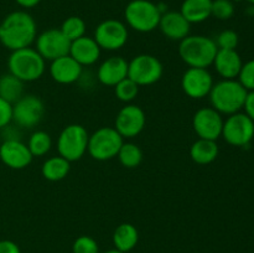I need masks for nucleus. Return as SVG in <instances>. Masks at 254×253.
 Wrapping results in <instances>:
<instances>
[{
  "mask_svg": "<svg viewBox=\"0 0 254 253\" xmlns=\"http://www.w3.org/2000/svg\"><path fill=\"white\" fill-rule=\"evenodd\" d=\"M0 27V42L10 51L30 47L37 37L36 21L29 12L22 10L7 14Z\"/></svg>",
  "mask_w": 254,
  "mask_h": 253,
  "instance_id": "obj_1",
  "label": "nucleus"
},
{
  "mask_svg": "<svg viewBox=\"0 0 254 253\" xmlns=\"http://www.w3.org/2000/svg\"><path fill=\"white\" fill-rule=\"evenodd\" d=\"M247 93L248 91L238 79H221L213 83L208 98L211 107L218 113L231 116L243 109Z\"/></svg>",
  "mask_w": 254,
  "mask_h": 253,
  "instance_id": "obj_2",
  "label": "nucleus"
},
{
  "mask_svg": "<svg viewBox=\"0 0 254 253\" xmlns=\"http://www.w3.org/2000/svg\"><path fill=\"white\" fill-rule=\"evenodd\" d=\"M217 51L215 40L203 35H189L179 44V55L189 67L208 68Z\"/></svg>",
  "mask_w": 254,
  "mask_h": 253,
  "instance_id": "obj_3",
  "label": "nucleus"
},
{
  "mask_svg": "<svg viewBox=\"0 0 254 253\" xmlns=\"http://www.w3.org/2000/svg\"><path fill=\"white\" fill-rule=\"evenodd\" d=\"M9 73L25 82H34L41 78L46 69V61L36 49L25 47V49L11 51L7 59Z\"/></svg>",
  "mask_w": 254,
  "mask_h": 253,
  "instance_id": "obj_4",
  "label": "nucleus"
},
{
  "mask_svg": "<svg viewBox=\"0 0 254 253\" xmlns=\"http://www.w3.org/2000/svg\"><path fill=\"white\" fill-rule=\"evenodd\" d=\"M163 11L150 0H131L124 10L127 25L138 32H151L158 29Z\"/></svg>",
  "mask_w": 254,
  "mask_h": 253,
  "instance_id": "obj_5",
  "label": "nucleus"
},
{
  "mask_svg": "<svg viewBox=\"0 0 254 253\" xmlns=\"http://www.w3.org/2000/svg\"><path fill=\"white\" fill-rule=\"evenodd\" d=\"M124 139L114 126H102L89 135L87 153L94 160L107 161L118 155Z\"/></svg>",
  "mask_w": 254,
  "mask_h": 253,
  "instance_id": "obj_6",
  "label": "nucleus"
},
{
  "mask_svg": "<svg viewBox=\"0 0 254 253\" xmlns=\"http://www.w3.org/2000/svg\"><path fill=\"white\" fill-rule=\"evenodd\" d=\"M88 139V131L81 124H69L64 126L57 139L59 155L69 163L79 160L87 153Z\"/></svg>",
  "mask_w": 254,
  "mask_h": 253,
  "instance_id": "obj_7",
  "label": "nucleus"
},
{
  "mask_svg": "<svg viewBox=\"0 0 254 253\" xmlns=\"http://www.w3.org/2000/svg\"><path fill=\"white\" fill-rule=\"evenodd\" d=\"M164 67L158 57L141 54L128 61V77L139 87L151 86L163 77Z\"/></svg>",
  "mask_w": 254,
  "mask_h": 253,
  "instance_id": "obj_8",
  "label": "nucleus"
},
{
  "mask_svg": "<svg viewBox=\"0 0 254 253\" xmlns=\"http://www.w3.org/2000/svg\"><path fill=\"white\" fill-rule=\"evenodd\" d=\"M223 139L232 146H246L254 138V122L246 113L231 114L223 122Z\"/></svg>",
  "mask_w": 254,
  "mask_h": 253,
  "instance_id": "obj_9",
  "label": "nucleus"
},
{
  "mask_svg": "<svg viewBox=\"0 0 254 253\" xmlns=\"http://www.w3.org/2000/svg\"><path fill=\"white\" fill-rule=\"evenodd\" d=\"M129 37L128 29L124 22L116 19H107L99 22L94 30L93 39L106 51H117L124 47Z\"/></svg>",
  "mask_w": 254,
  "mask_h": 253,
  "instance_id": "obj_10",
  "label": "nucleus"
},
{
  "mask_svg": "<svg viewBox=\"0 0 254 253\" xmlns=\"http://www.w3.org/2000/svg\"><path fill=\"white\" fill-rule=\"evenodd\" d=\"M45 104L35 94H24L12 104V121L21 128H34L42 121Z\"/></svg>",
  "mask_w": 254,
  "mask_h": 253,
  "instance_id": "obj_11",
  "label": "nucleus"
},
{
  "mask_svg": "<svg viewBox=\"0 0 254 253\" xmlns=\"http://www.w3.org/2000/svg\"><path fill=\"white\" fill-rule=\"evenodd\" d=\"M71 41L64 35L60 29H49L37 35L35 40V49L42 56L45 61L64 57L69 54Z\"/></svg>",
  "mask_w": 254,
  "mask_h": 253,
  "instance_id": "obj_12",
  "label": "nucleus"
},
{
  "mask_svg": "<svg viewBox=\"0 0 254 253\" xmlns=\"http://www.w3.org/2000/svg\"><path fill=\"white\" fill-rule=\"evenodd\" d=\"M213 77L207 68L189 67L181 78V88L184 93L192 99H202L208 97L213 86Z\"/></svg>",
  "mask_w": 254,
  "mask_h": 253,
  "instance_id": "obj_13",
  "label": "nucleus"
},
{
  "mask_svg": "<svg viewBox=\"0 0 254 253\" xmlns=\"http://www.w3.org/2000/svg\"><path fill=\"white\" fill-rule=\"evenodd\" d=\"M145 123L146 117L143 109L136 104H127L117 114L114 128L123 139H131L143 131Z\"/></svg>",
  "mask_w": 254,
  "mask_h": 253,
  "instance_id": "obj_14",
  "label": "nucleus"
},
{
  "mask_svg": "<svg viewBox=\"0 0 254 253\" xmlns=\"http://www.w3.org/2000/svg\"><path fill=\"white\" fill-rule=\"evenodd\" d=\"M225 119L212 107H205L193 114L192 126L198 138L216 140L222 135V128Z\"/></svg>",
  "mask_w": 254,
  "mask_h": 253,
  "instance_id": "obj_15",
  "label": "nucleus"
},
{
  "mask_svg": "<svg viewBox=\"0 0 254 253\" xmlns=\"http://www.w3.org/2000/svg\"><path fill=\"white\" fill-rule=\"evenodd\" d=\"M32 154L25 143L16 138L5 139L0 144V160L5 166L14 170H22L31 164Z\"/></svg>",
  "mask_w": 254,
  "mask_h": 253,
  "instance_id": "obj_16",
  "label": "nucleus"
},
{
  "mask_svg": "<svg viewBox=\"0 0 254 253\" xmlns=\"http://www.w3.org/2000/svg\"><path fill=\"white\" fill-rule=\"evenodd\" d=\"M128 77V61L122 56H112L104 60L97 69V78L102 84L114 87Z\"/></svg>",
  "mask_w": 254,
  "mask_h": 253,
  "instance_id": "obj_17",
  "label": "nucleus"
},
{
  "mask_svg": "<svg viewBox=\"0 0 254 253\" xmlns=\"http://www.w3.org/2000/svg\"><path fill=\"white\" fill-rule=\"evenodd\" d=\"M83 67L69 55L54 60L50 64V76L60 84H72L82 76Z\"/></svg>",
  "mask_w": 254,
  "mask_h": 253,
  "instance_id": "obj_18",
  "label": "nucleus"
},
{
  "mask_svg": "<svg viewBox=\"0 0 254 253\" xmlns=\"http://www.w3.org/2000/svg\"><path fill=\"white\" fill-rule=\"evenodd\" d=\"M161 34L173 41H181L190 35L191 24L180 11H165L159 21Z\"/></svg>",
  "mask_w": 254,
  "mask_h": 253,
  "instance_id": "obj_19",
  "label": "nucleus"
},
{
  "mask_svg": "<svg viewBox=\"0 0 254 253\" xmlns=\"http://www.w3.org/2000/svg\"><path fill=\"white\" fill-rule=\"evenodd\" d=\"M101 52L102 50L96 40L84 35L71 42L68 55L83 67L96 63L101 57Z\"/></svg>",
  "mask_w": 254,
  "mask_h": 253,
  "instance_id": "obj_20",
  "label": "nucleus"
},
{
  "mask_svg": "<svg viewBox=\"0 0 254 253\" xmlns=\"http://www.w3.org/2000/svg\"><path fill=\"white\" fill-rule=\"evenodd\" d=\"M212 66L222 79H236L242 68L243 61L236 50L218 49Z\"/></svg>",
  "mask_w": 254,
  "mask_h": 253,
  "instance_id": "obj_21",
  "label": "nucleus"
},
{
  "mask_svg": "<svg viewBox=\"0 0 254 253\" xmlns=\"http://www.w3.org/2000/svg\"><path fill=\"white\" fill-rule=\"evenodd\" d=\"M212 0H184L180 12L190 24H200L211 16Z\"/></svg>",
  "mask_w": 254,
  "mask_h": 253,
  "instance_id": "obj_22",
  "label": "nucleus"
},
{
  "mask_svg": "<svg viewBox=\"0 0 254 253\" xmlns=\"http://www.w3.org/2000/svg\"><path fill=\"white\" fill-rule=\"evenodd\" d=\"M220 149L216 140L198 138L190 148V158L198 165H207L217 159Z\"/></svg>",
  "mask_w": 254,
  "mask_h": 253,
  "instance_id": "obj_23",
  "label": "nucleus"
},
{
  "mask_svg": "<svg viewBox=\"0 0 254 253\" xmlns=\"http://www.w3.org/2000/svg\"><path fill=\"white\" fill-rule=\"evenodd\" d=\"M139 241V232L134 225L129 222L117 226L113 232V245L116 250L128 253L136 247Z\"/></svg>",
  "mask_w": 254,
  "mask_h": 253,
  "instance_id": "obj_24",
  "label": "nucleus"
},
{
  "mask_svg": "<svg viewBox=\"0 0 254 253\" xmlns=\"http://www.w3.org/2000/svg\"><path fill=\"white\" fill-rule=\"evenodd\" d=\"M71 170V163L62 156H51L42 164L41 174L46 180L56 183L67 178Z\"/></svg>",
  "mask_w": 254,
  "mask_h": 253,
  "instance_id": "obj_25",
  "label": "nucleus"
},
{
  "mask_svg": "<svg viewBox=\"0 0 254 253\" xmlns=\"http://www.w3.org/2000/svg\"><path fill=\"white\" fill-rule=\"evenodd\" d=\"M24 96V82L14 74L6 73L0 76V97L14 104Z\"/></svg>",
  "mask_w": 254,
  "mask_h": 253,
  "instance_id": "obj_26",
  "label": "nucleus"
},
{
  "mask_svg": "<svg viewBox=\"0 0 254 253\" xmlns=\"http://www.w3.org/2000/svg\"><path fill=\"white\" fill-rule=\"evenodd\" d=\"M117 158L124 168L134 169L140 165L143 161V150L131 141H127V143L124 141L123 145L119 149Z\"/></svg>",
  "mask_w": 254,
  "mask_h": 253,
  "instance_id": "obj_27",
  "label": "nucleus"
},
{
  "mask_svg": "<svg viewBox=\"0 0 254 253\" xmlns=\"http://www.w3.org/2000/svg\"><path fill=\"white\" fill-rule=\"evenodd\" d=\"M26 145L34 158L35 156H44L51 150L52 139L46 131L36 130L30 135Z\"/></svg>",
  "mask_w": 254,
  "mask_h": 253,
  "instance_id": "obj_28",
  "label": "nucleus"
},
{
  "mask_svg": "<svg viewBox=\"0 0 254 253\" xmlns=\"http://www.w3.org/2000/svg\"><path fill=\"white\" fill-rule=\"evenodd\" d=\"M60 30L72 42L86 35V22L79 16H69L62 22Z\"/></svg>",
  "mask_w": 254,
  "mask_h": 253,
  "instance_id": "obj_29",
  "label": "nucleus"
},
{
  "mask_svg": "<svg viewBox=\"0 0 254 253\" xmlns=\"http://www.w3.org/2000/svg\"><path fill=\"white\" fill-rule=\"evenodd\" d=\"M114 93H116V97L119 101L128 104L133 102L138 96L139 86L133 79L127 77V78H124L123 81H121L118 84L114 86Z\"/></svg>",
  "mask_w": 254,
  "mask_h": 253,
  "instance_id": "obj_30",
  "label": "nucleus"
},
{
  "mask_svg": "<svg viewBox=\"0 0 254 253\" xmlns=\"http://www.w3.org/2000/svg\"><path fill=\"white\" fill-rule=\"evenodd\" d=\"M235 14V5L232 0H212L211 16L218 20H228Z\"/></svg>",
  "mask_w": 254,
  "mask_h": 253,
  "instance_id": "obj_31",
  "label": "nucleus"
},
{
  "mask_svg": "<svg viewBox=\"0 0 254 253\" xmlns=\"http://www.w3.org/2000/svg\"><path fill=\"white\" fill-rule=\"evenodd\" d=\"M72 253H99L98 243L89 236H79L72 245Z\"/></svg>",
  "mask_w": 254,
  "mask_h": 253,
  "instance_id": "obj_32",
  "label": "nucleus"
},
{
  "mask_svg": "<svg viewBox=\"0 0 254 253\" xmlns=\"http://www.w3.org/2000/svg\"><path fill=\"white\" fill-rule=\"evenodd\" d=\"M215 42L221 50H236L240 42V36L233 30H223L217 35Z\"/></svg>",
  "mask_w": 254,
  "mask_h": 253,
  "instance_id": "obj_33",
  "label": "nucleus"
},
{
  "mask_svg": "<svg viewBox=\"0 0 254 253\" xmlns=\"http://www.w3.org/2000/svg\"><path fill=\"white\" fill-rule=\"evenodd\" d=\"M237 78L248 92L254 91V60L243 63Z\"/></svg>",
  "mask_w": 254,
  "mask_h": 253,
  "instance_id": "obj_34",
  "label": "nucleus"
},
{
  "mask_svg": "<svg viewBox=\"0 0 254 253\" xmlns=\"http://www.w3.org/2000/svg\"><path fill=\"white\" fill-rule=\"evenodd\" d=\"M12 122V104L0 97V129L5 128Z\"/></svg>",
  "mask_w": 254,
  "mask_h": 253,
  "instance_id": "obj_35",
  "label": "nucleus"
},
{
  "mask_svg": "<svg viewBox=\"0 0 254 253\" xmlns=\"http://www.w3.org/2000/svg\"><path fill=\"white\" fill-rule=\"evenodd\" d=\"M0 253H21L17 243L10 240L0 241Z\"/></svg>",
  "mask_w": 254,
  "mask_h": 253,
  "instance_id": "obj_36",
  "label": "nucleus"
},
{
  "mask_svg": "<svg viewBox=\"0 0 254 253\" xmlns=\"http://www.w3.org/2000/svg\"><path fill=\"white\" fill-rule=\"evenodd\" d=\"M243 109H245V113L254 122V91H251L247 93Z\"/></svg>",
  "mask_w": 254,
  "mask_h": 253,
  "instance_id": "obj_37",
  "label": "nucleus"
},
{
  "mask_svg": "<svg viewBox=\"0 0 254 253\" xmlns=\"http://www.w3.org/2000/svg\"><path fill=\"white\" fill-rule=\"evenodd\" d=\"M20 6L25 7V9H31V7H35L36 5L40 4L41 0H15Z\"/></svg>",
  "mask_w": 254,
  "mask_h": 253,
  "instance_id": "obj_38",
  "label": "nucleus"
},
{
  "mask_svg": "<svg viewBox=\"0 0 254 253\" xmlns=\"http://www.w3.org/2000/svg\"><path fill=\"white\" fill-rule=\"evenodd\" d=\"M103 253H124V252H121V251H118V250H116V248H114V250L106 251V252H103Z\"/></svg>",
  "mask_w": 254,
  "mask_h": 253,
  "instance_id": "obj_39",
  "label": "nucleus"
},
{
  "mask_svg": "<svg viewBox=\"0 0 254 253\" xmlns=\"http://www.w3.org/2000/svg\"><path fill=\"white\" fill-rule=\"evenodd\" d=\"M247 1H248V2H250V4H251V5H253V6H254V0H247Z\"/></svg>",
  "mask_w": 254,
  "mask_h": 253,
  "instance_id": "obj_40",
  "label": "nucleus"
},
{
  "mask_svg": "<svg viewBox=\"0 0 254 253\" xmlns=\"http://www.w3.org/2000/svg\"><path fill=\"white\" fill-rule=\"evenodd\" d=\"M0 35H1V27H0Z\"/></svg>",
  "mask_w": 254,
  "mask_h": 253,
  "instance_id": "obj_41",
  "label": "nucleus"
},
{
  "mask_svg": "<svg viewBox=\"0 0 254 253\" xmlns=\"http://www.w3.org/2000/svg\"><path fill=\"white\" fill-rule=\"evenodd\" d=\"M232 1H233V0H232Z\"/></svg>",
  "mask_w": 254,
  "mask_h": 253,
  "instance_id": "obj_42",
  "label": "nucleus"
}]
</instances>
